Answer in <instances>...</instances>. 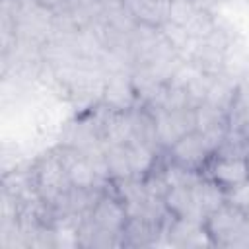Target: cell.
Masks as SVG:
<instances>
[{
  "label": "cell",
  "mask_w": 249,
  "mask_h": 249,
  "mask_svg": "<svg viewBox=\"0 0 249 249\" xmlns=\"http://www.w3.org/2000/svg\"><path fill=\"white\" fill-rule=\"evenodd\" d=\"M204 228L214 245L249 247V216L228 202L206 216Z\"/></svg>",
  "instance_id": "cell-1"
},
{
  "label": "cell",
  "mask_w": 249,
  "mask_h": 249,
  "mask_svg": "<svg viewBox=\"0 0 249 249\" xmlns=\"http://www.w3.org/2000/svg\"><path fill=\"white\" fill-rule=\"evenodd\" d=\"M33 173H35V185H37L41 198L51 206L58 200V196L64 191H68L72 187L68 173H66V167L58 156V150L45 154L33 165Z\"/></svg>",
  "instance_id": "cell-2"
},
{
  "label": "cell",
  "mask_w": 249,
  "mask_h": 249,
  "mask_svg": "<svg viewBox=\"0 0 249 249\" xmlns=\"http://www.w3.org/2000/svg\"><path fill=\"white\" fill-rule=\"evenodd\" d=\"M150 113L154 115L158 140H160V146L163 150H169L179 138H183L185 134L196 130V117H195V109L193 107L177 109V111L152 109Z\"/></svg>",
  "instance_id": "cell-3"
},
{
  "label": "cell",
  "mask_w": 249,
  "mask_h": 249,
  "mask_svg": "<svg viewBox=\"0 0 249 249\" xmlns=\"http://www.w3.org/2000/svg\"><path fill=\"white\" fill-rule=\"evenodd\" d=\"M167 152H169L171 161H175L183 167H189V169H196V171H202L206 161L214 156L210 146L206 144L202 132H198V130H193V132L185 134L183 138H179Z\"/></svg>",
  "instance_id": "cell-4"
},
{
  "label": "cell",
  "mask_w": 249,
  "mask_h": 249,
  "mask_svg": "<svg viewBox=\"0 0 249 249\" xmlns=\"http://www.w3.org/2000/svg\"><path fill=\"white\" fill-rule=\"evenodd\" d=\"M163 233L173 247H202V245H214L204 222L191 220V218H179L169 216L163 224Z\"/></svg>",
  "instance_id": "cell-5"
},
{
  "label": "cell",
  "mask_w": 249,
  "mask_h": 249,
  "mask_svg": "<svg viewBox=\"0 0 249 249\" xmlns=\"http://www.w3.org/2000/svg\"><path fill=\"white\" fill-rule=\"evenodd\" d=\"M132 70H123V72H113L105 78L103 93H101V103L115 111H130L138 105V95L132 86L130 78Z\"/></svg>",
  "instance_id": "cell-6"
},
{
  "label": "cell",
  "mask_w": 249,
  "mask_h": 249,
  "mask_svg": "<svg viewBox=\"0 0 249 249\" xmlns=\"http://www.w3.org/2000/svg\"><path fill=\"white\" fill-rule=\"evenodd\" d=\"M202 177L216 181L224 189L237 185L245 179H249V165L247 158H220L212 156L206 165L202 167Z\"/></svg>",
  "instance_id": "cell-7"
},
{
  "label": "cell",
  "mask_w": 249,
  "mask_h": 249,
  "mask_svg": "<svg viewBox=\"0 0 249 249\" xmlns=\"http://www.w3.org/2000/svg\"><path fill=\"white\" fill-rule=\"evenodd\" d=\"M89 216L99 228L113 233H123V228L128 220L123 200L117 195H107V193L101 195V198L97 200Z\"/></svg>",
  "instance_id": "cell-8"
},
{
  "label": "cell",
  "mask_w": 249,
  "mask_h": 249,
  "mask_svg": "<svg viewBox=\"0 0 249 249\" xmlns=\"http://www.w3.org/2000/svg\"><path fill=\"white\" fill-rule=\"evenodd\" d=\"M171 0H124L126 12L138 21L154 27H161L169 19Z\"/></svg>",
  "instance_id": "cell-9"
},
{
  "label": "cell",
  "mask_w": 249,
  "mask_h": 249,
  "mask_svg": "<svg viewBox=\"0 0 249 249\" xmlns=\"http://www.w3.org/2000/svg\"><path fill=\"white\" fill-rule=\"evenodd\" d=\"M237 91H239V82L233 76H230L226 72H220V74L212 76L204 103H210V105L230 113V109H231V105L237 97Z\"/></svg>",
  "instance_id": "cell-10"
},
{
  "label": "cell",
  "mask_w": 249,
  "mask_h": 249,
  "mask_svg": "<svg viewBox=\"0 0 249 249\" xmlns=\"http://www.w3.org/2000/svg\"><path fill=\"white\" fill-rule=\"evenodd\" d=\"M163 200H165L167 210L173 216L191 218V220H198V222L206 220L193 198V187H171L167 191V195L163 196Z\"/></svg>",
  "instance_id": "cell-11"
},
{
  "label": "cell",
  "mask_w": 249,
  "mask_h": 249,
  "mask_svg": "<svg viewBox=\"0 0 249 249\" xmlns=\"http://www.w3.org/2000/svg\"><path fill=\"white\" fill-rule=\"evenodd\" d=\"M193 198L198 206V210L204 214V218L218 210L222 204H226V189L222 185H218L212 179L202 177L195 187H193Z\"/></svg>",
  "instance_id": "cell-12"
},
{
  "label": "cell",
  "mask_w": 249,
  "mask_h": 249,
  "mask_svg": "<svg viewBox=\"0 0 249 249\" xmlns=\"http://www.w3.org/2000/svg\"><path fill=\"white\" fill-rule=\"evenodd\" d=\"M128 146V158H130V169H132V177L136 179H144L150 171H154V167L158 165V150L144 146V144H126Z\"/></svg>",
  "instance_id": "cell-13"
},
{
  "label": "cell",
  "mask_w": 249,
  "mask_h": 249,
  "mask_svg": "<svg viewBox=\"0 0 249 249\" xmlns=\"http://www.w3.org/2000/svg\"><path fill=\"white\" fill-rule=\"evenodd\" d=\"M105 160L109 167L111 181L132 177L130 169V158H128V146H105Z\"/></svg>",
  "instance_id": "cell-14"
},
{
  "label": "cell",
  "mask_w": 249,
  "mask_h": 249,
  "mask_svg": "<svg viewBox=\"0 0 249 249\" xmlns=\"http://www.w3.org/2000/svg\"><path fill=\"white\" fill-rule=\"evenodd\" d=\"M169 189L171 187H195L200 179H202V173L196 171V169H189V167H183L175 161H167L165 167L161 169Z\"/></svg>",
  "instance_id": "cell-15"
},
{
  "label": "cell",
  "mask_w": 249,
  "mask_h": 249,
  "mask_svg": "<svg viewBox=\"0 0 249 249\" xmlns=\"http://www.w3.org/2000/svg\"><path fill=\"white\" fill-rule=\"evenodd\" d=\"M195 117H196V130H212L218 126H228V113L210 105V103H200L195 107Z\"/></svg>",
  "instance_id": "cell-16"
},
{
  "label": "cell",
  "mask_w": 249,
  "mask_h": 249,
  "mask_svg": "<svg viewBox=\"0 0 249 249\" xmlns=\"http://www.w3.org/2000/svg\"><path fill=\"white\" fill-rule=\"evenodd\" d=\"M226 202L243 210V212H249V179L228 187L226 189Z\"/></svg>",
  "instance_id": "cell-17"
},
{
  "label": "cell",
  "mask_w": 249,
  "mask_h": 249,
  "mask_svg": "<svg viewBox=\"0 0 249 249\" xmlns=\"http://www.w3.org/2000/svg\"><path fill=\"white\" fill-rule=\"evenodd\" d=\"M35 2L41 4V6H45V8H49V10H53V12H56V10L62 8V0H35Z\"/></svg>",
  "instance_id": "cell-18"
},
{
  "label": "cell",
  "mask_w": 249,
  "mask_h": 249,
  "mask_svg": "<svg viewBox=\"0 0 249 249\" xmlns=\"http://www.w3.org/2000/svg\"><path fill=\"white\" fill-rule=\"evenodd\" d=\"M99 4L103 8H119V6L124 4V0H99Z\"/></svg>",
  "instance_id": "cell-19"
},
{
  "label": "cell",
  "mask_w": 249,
  "mask_h": 249,
  "mask_svg": "<svg viewBox=\"0 0 249 249\" xmlns=\"http://www.w3.org/2000/svg\"><path fill=\"white\" fill-rule=\"evenodd\" d=\"M191 2H195L196 6H200V8H204V10L210 12V8H212V4H214L216 0H191Z\"/></svg>",
  "instance_id": "cell-20"
},
{
  "label": "cell",
  "mask_w": 249,
  "mask_h": 249,
  "mask_svg": "<svg viewBox=\"0 0 249 249\" xmlns=\"http://www.w3.org/2000/svg\"><path fill=\"white\" fill-rule=\"evenodd\" d=\"M247 165H249V154H247Z\"/></svg>",
  "instance_id": "cell-21"
}]
</instances>
